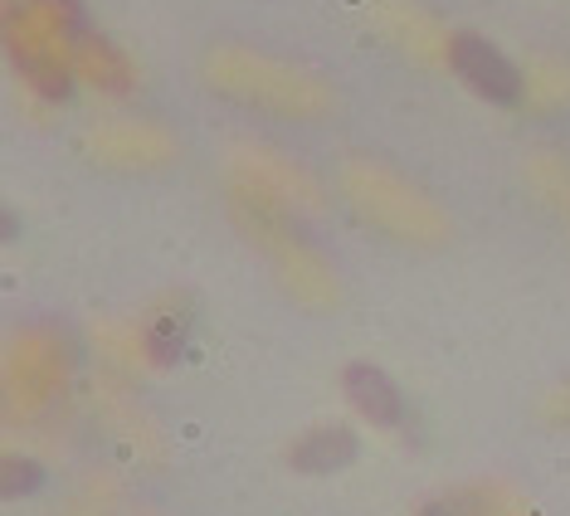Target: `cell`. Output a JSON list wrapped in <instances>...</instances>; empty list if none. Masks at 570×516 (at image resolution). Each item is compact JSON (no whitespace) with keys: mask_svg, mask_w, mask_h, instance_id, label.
Wrapping results in <instances>:
<instances>
[{"mask_svg":"<svg viewBox=\"0 0 570 516\" xmlns=\"http://www.w3.org/2000/svg\"><path fill=\"white\" fill-rule=\"evenodd\" d=\"M449 69L459 73L469 93L492 102V108H517V102L527 98L522 69H517L492 40H483L478 30H453L449 34Z\"/></svg>","mask_w":570,"mask_h":516,"instance_id":"cell-1","label":"cell"},{"mask_svg":"<svg viewBox=\"0 0 570 516\" xmlns=\"http://www.w3.org/2000/svg\"><path fill=\"white\" fill-rule=\"evenodd\" d=\"M342 395L375 429H400V419H405V395H400L395 376L371 366V360H352V366L342 370Z\"/></svg>","mask_w":570,"mask_h":516,"instance_id":"cell-2","label":"cell"},{"mask_svg":"<svg viewBox=\"0 0 570 516\" xmlns=\"http://www.w3.org/2000/svg\"><path fill=\"white\" fill-rule=\"evenodd\" d=\"M356 454H361V438L346 429V424H322V429L303 434L288 448V468L293 473H307V477H327V473L352 468Z\"/></svg>","mask_w":570,"mask_h":516,"instance_id":"cell-3","label":"cell"},{"mask_svg":"<svg viewBox=\"0 0 570 516\" xmlns=\"http://www.w3.org/2000/svg\"><path fill=\"white\" fill-rule=\"evenodd\" d=\"M40 463H24V458H6V483H0V497L6 502H16L24 493H35L40 487Z\"/></svg>","mask_w":570,"mask_h":516,"instance_id":"cell-4","label":"cell"},{"mask_svg":"<svg viewBox=\"0 0 570 516\" xmlns=\"http://www.w3.org/2000/svg\"><path fill=\"white\" fill-rule=\"evenodd\" d=\"M147 351H151V360H157V366H171L176 351H180V337H176L171 327H166V321H157V327H147Z\"/></svg>","mask_w":570,"mask_h":516,"instance_id":"cell-5","label":"cell"}]
</instances>
